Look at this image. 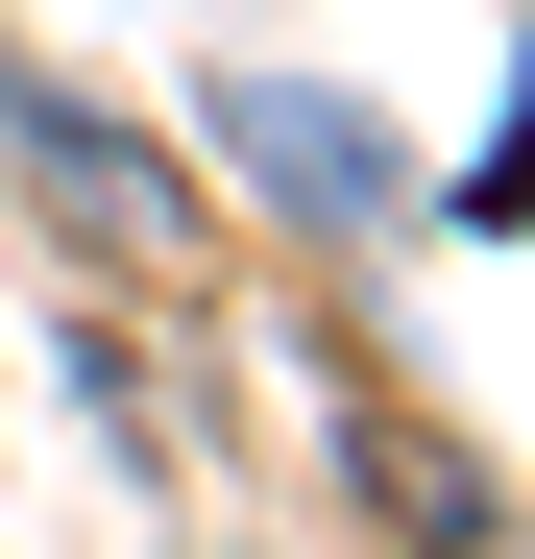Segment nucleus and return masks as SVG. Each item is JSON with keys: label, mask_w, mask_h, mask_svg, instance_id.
<instances>
[{"label": "nucleus", "mask_w": 535, "mask_h": 559, "mask_svg": "<svg viewBox=\"0 0 535 559\" xmlns=\"http://www.w3.org/2000/svg\"><path fill=\"white\" fill-rule=\"evenodd\" d=\"M0 122H25V170H49V195H98L122 243H170V219H195V195H170V170H146L122 122H73V98H0Z\"/></svg>", "instance_id": "nucleus-1"}, {"label": "nucleus", "mask_w": 535, "mask_h": 559, "mask_svg": "<svg viewBox=\"0 0 535 559\" xmlns=\"http://www.w3.org/2000/svg\"><path fill=\"white\" fill-rule=\"evenodd\" d=\"M243 170H293V195L390 219V146H366V122H317V98H268V73H243Z\"/></svg>", "instance_id": "nucleus-2"}]
</instances>
